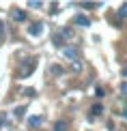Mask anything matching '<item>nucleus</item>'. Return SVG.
Listing matches in <instances>:
<instances>
[{
	"mask_svg": "<svg viewBox=\"0 0 127 131\" xmlns=\"http://www.w3.org/2000/svg\"><path fill=\"white\" fill-rule=\"evenodd\" d=\"M73 24H75V26H82V28H88V26H91V19H88L86 15L78 13V15L73 17Z\"/></svg>",
	"mask_w": 127,
	"mask_h": 131,
	"instance_id": "nucleus-1",
	"label": "nucleus"
},
{
	"mask_svg": "<svg viewBox=\"0 0 127 131\" xmlns=\"http://www.w3.org/2000/svg\"><path fill=\"white\" fill-rule=\"evenodd\" d=\"M41 32H43V24H32V26H28V35L30 37H41Z\"/></svg>",
	"mask_w": 127,
	"mask_h": 131,
	"instance_id": "nucleus-2",
	"label": "nucleus"
},
{
	"mask_svg": "<svg viewBox=\"0 0 127 131\" xmlns=\"http://www.w3.org/2000/svg\"><path fill=\"white\" fill-rule=\"evenodd\" d=\"M11 17H13V21H26V11L13 9V11H11Z\"/></svg>",
	"mask_w": 127,
	"mask_h": 131,
	"instance_id": "nucleus-3",
	"label": "nucleus"
},
{
	"mask_svg": "<svg viewBox=\"0 0 127 131\" xmlns=\"http://www.w3.org/2000/svg\"><path fill=\"white\" fill-rule=\"evenodd\" d=\"M35 67H37V62H35V58H30V62H28V67H26L24 71H22V78H28V75L35 71Z\"/></svg>",
	"mask_w": 127,
	"mask_h": 131,
	"instance_id": "nucleus-4",
	"label": "nucleus"
},
{
	"mask_svg": "<svg viewBox=\"0 0 127 131\" xmlns=\"http://www.w3.org/2000/svg\"><path fill=\"white\" fill-rule=\"evenodd\" d=\"M101 112H103V105H101V103H95V105L91 107V118H95V116H101Z\"/></svg>",
	"mask_w": 127,
	"mask_h": 131,
	"instance_id": "nucleus-5",
	"label": "nucleus"
},
{
	"mask_svg": "<svg viewBox=\"0 0 127 131\" xmlns=\"http://www.w3.org/2000/svg\"><path fill=\"white\" fill-rule=\"evenodd\" d=\"M54 45H56V47H60V50H65V37L63 35H60V32H58V35H54Z\"/></svg>",
	"mask_w": 127,
	"mask_h": 131,
	"instance_id": "nucleus-6",
	"label": "nucleus"
},
{
	"mask_svg": "<svg viewBox=\"0 0 127 131\" xmlns=\"http://www.w3.org/2000/svg\"><path fill=\"white\" fill-rule=\"evenodd\" d=\"M65 56H67V58H71V62H73L75 60V54H78V52H75V47H65Z\"/></svg>",
	"mask_w": 127,
	"mask_h": 131,
	"instance_id": "nucleus-7",
	"label": "nucleus"
},
{
	"mask_svg": "<svg viewBox=\"0 0 127 131\" xmlns=\"http://www.w3.org/2000/svg\"><path fill=\"white\" fill-rule=\"evenodd\" d=\"M41 123H43L41 116H30V118H28V125H30V127H39Z\"/></svg>",
	"mask_w": 127,
	"mask_h": 131,
	"instance_id": "nucleus-8",
	"label": "nucleus"
},
{
	"mask_svg": "<svg viewBox=\"0 0 127 131\" xmlns=\"http://www.w3.org/2000/svg\"><path fill=\"white\" fill-rule=\"evenodd\" d=\"M54 131H67V123L65 121H56L54 123Z\"/></svg>",
	"mask_w": 127,
	"mask_h": 131,
	"instance_id": "nucleus-9",
	"label": "nucleus"
},
{
	"mask_svg": "<svg viewBox=\"0 0 127 131\" xmlns=\"http://www.w3.org/2000/svg\"><path fill=\"white\" fill-rule=\"evenodd\" d=\"M50 73L52 75H63V67H60V64H52V67H50Z\"/></svg>",
	"mask_w": 127,
	"mask_h": 131,
	"instance_id": "nucleus-10",
	"label": "nucleus"
},
{
	"mask_svg": "<svg viewBox=\"0 0 127 131\" xmlns=\"http://www.w3.org/2000/svg\"><path fill=\"white\" fill-rule=\"evenodd\" d=\"M119 17H121V19H125V17H127V2L119 9Z\"/></svg>",
	"mask_w": 127,
	"mask_h": 131,
	"instance_id": "nucleus-11",
	"label": "nucleus"
},
{
	"mask_svg": "<svg viewBox=\"0 0 127 131\" xmlns=\"http://www.w3.org/2000/svg\"><path fill=\"white\" fill-rule=\"evenodd\" d=\"M95 97H97V99H101V97H106V90H103L101 86H97V90H95Z\"/></svg>",
	"mask_w": 127,
	"mask_h": 131,
	"instance_id": "nucleus-12",
	"label": "nucleus"
},
{
	"mask_svg": "<svg viewBox=\"0 0 127 131\" xmlns=\"http://www.w3.org/2000/svg\"><path fill=\"white\" fill-rule=\"evenodd\" d=\"M24 112H26V107H15V116H17V118H22V116H24Z\"/></svg>",
	"mask_w": 127,
	"mask_h": 131,
	"instance_id": "nucleus-13",
	"label": "nucleus"
},
{
	"mask_svg": "<svg viewBox=\"0 0 127 131\" xmlns=\"http://www.w3.org/2000/svg\"><path fill=\"white\" fill-rule=\"evenodd\" d=\"M71 67H73V71H82V62L80 60H73V62H71Z\"/></svg>",
	"mask_w": 127,
	"mask_h": 131,
	"instance_id": "nucleus-14",
	"label": "nucleus"
},
{
	"mask_svg": "<svg viewBox=\"0 0 127 131\" xmlns=\"http://www.w3.org/2000/svg\"><path fill=\"white\" fill-rule=\"evenodd\" d=\"M28 7H30V9H37V7H41V2H39V0H30Z\"/></svg>",
	"mask_w": 127,
	"mask_h": 131,
	"instance_id": "nucleus-15",
	"label": "nucleus"
},
{
	"mask_svg": "<svg viewBox=\"0 0 127 131\" xmlns=\"http://www.w3.org/2000/svg\"><path fill=\"white\" fill-rule=\"evenodd\" d=\"M80 7H84V9H93V7H97L95 2H80Z\"/></svg>",
	"mask_w": 127,
	"mask_h": 131,
	"instance_id": "nucleus-16",
	"label": "nucleus"
},
{
	"mask_svg": "<svg viewBox=\"0 0 127 131\" xmlns=\"http://www.w3.org/2000/svg\"><path fill=\"white\" fill-rule=\"evenodd\" d=\"M60 35H63V37H71V35H73V30H71V28H63Z\"/></svg>",
	"mask_w": 127,
	"mask_h": 131,
	"instance_id": "nucleus-17",
	"label": "nucleus"
},
{
	"mask_svg": "<svg viewBox=\"0 0 127 131\" xmlns=\"http://www.w3.org/2000/svg\"><path fill=\"white\" fill-rule=\"evenodd\" d=\"M58 11H60V9H58V4H52V9H50V15H56Z\"/></svg>",
	"mask_w": 127,
	"mask_h": 131,
	"instance_id": "nucleus-18",
	"label": "nucleus"
},
{
	"mask_svg": "<svg viewBox=\"0 0 127 131\" xmlns=\"http://www.w3.org/2000/svg\"><path fill=\"white\" fill-rule=\"evenodd\" d=\"M2 39H4V24L0 21V43H2Z\"/></svg>",
	"mask_w": 127,
	"mask_h": 131,
	"instance_id": "nucleus-19",
	"label": "nucleus"
},
{
	"mask_svg": "<svg viewBox=\"0 0 127 131\" xmlns=\"http://www.w3.org/2000/svg\"><path fill=\"white\" fill-rule=\"evenodd\" d=\"M24 95H26V97H35V90L28 88V90H24Z\"/></svg>",
	"mask_w": 127,
	"mask_h": 131,
	"instance_id": "nucleus-20",
	"label": "nucleus"
},
{
	"mask_svg": "<svg viewBox=\"0 0 127 131\" xmlns=\"http://www.w3.org/2000/svg\"><path fill=\"white\" fill-rule=\"evenodd\" d=\"M121 92H123V95H127V82H123V84H121Z\"/></svg>",
	"mask_w": 127,
	"mask_h": 131,
	"instance_id": "nucleus-21",
	"label": "nucleus"
},
{
	"mask_svg": "<svg viewBox=\"0 0 127 131\" xmlns=\"http://www.w3.org/2000/svg\"><path fill=\"white\" fill-rule=\"evenodd\" d=\"M125 118H127V110H125Z\"/></svg>",
	"mask_w": 127,
	"mask_h": 131,
	"instance_id": "nucleus-22",
	"label": "nucleus"
},
{
	"mask_svg": "<svg viewBox=\"0 0 127 131\" xmlns=\"http://www.w3.org/2000/svg\"><path fill=\"white\" fill-rule=\"evenodd\" d=\"M0 125H2V118H0Z\"/></svg>",
	"mask_w": 127,
	"mask_h": 131,
	"instance_id": "nucleus-23",
	"label": "nucleus"
}]
</instances>
